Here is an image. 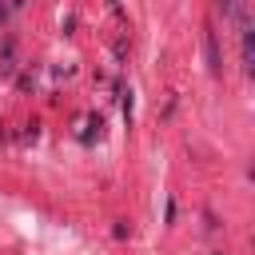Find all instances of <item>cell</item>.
<instances>
[{
  "mask_svg": "<svg viewBox=\"0 0 255 255\" xmlns=\"http://www.w3.org/2000/svg\"><path fill=\"white\" fill-rule=\"evenodd\" d=\"M4 16H8V12H4V8H0V24H4Z\"/></svg>",
  "mask_w": 255,
  "mask_h": 255,
  "instance_id": "7a4b0ae2",
  "label": "cell"
},
{
  "mask_svg": "<svg viewBox=\"0 0 255 255\" xmlns=\"http://www.w3.org/2000/svg\"><path fill=\"white\" fill-rule=\"evenodd\" d=\"M203 48H207V68L219 72V44H215V32H211V28L203 32Z\"/></svg>",
  "mask_w": 255,
  "mask_h": 255,
  "instance_id": "6da1fadb",
  "label": "cell"
}]
</instances>
